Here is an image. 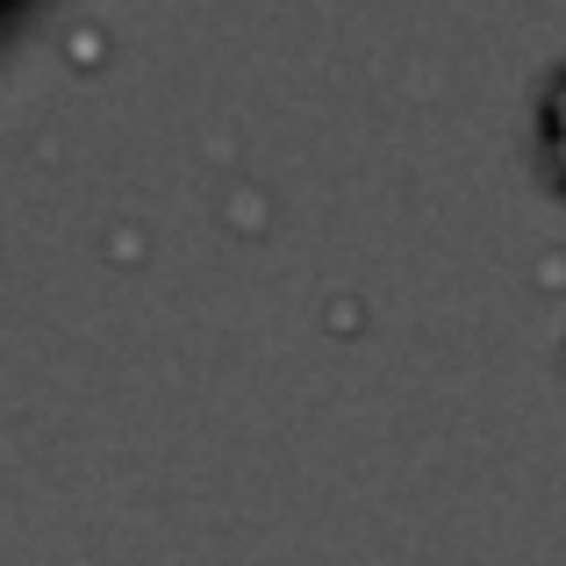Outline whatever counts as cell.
I'll use <instances>...</instances> for the list:
<instances>
[{"label":"cell","instance_id":"obj_1","mask_svg":"<svg viewBox=\"0 0 566 566\" xmlns=\"http://www.w3.org/2000/svg\"><path fill=\"white\" fill-rule=\"evenodd\" d=\"M545 158H553V172H559V187H566V72H559L553 101H545Z\"/></svg>","mask_w":566,"mask_h":566}]
</instances>
